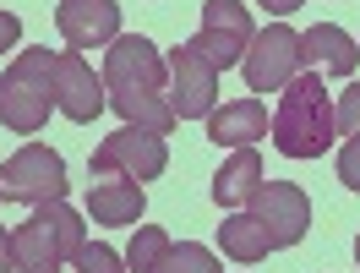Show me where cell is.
<instances>
[{"label":"cell","instance_id":"obj_12","mask_svg":"<svg viewBox=\"0 0 360 273\" xmlns=\"http://www.w3.org/2000/svg\"><path fill=\"white\" fill-rule=\"evenodd\" d=\"M55 27L66 49H110L120 39V6L115 0H60L55 6Z\"/></svg>","mask_w":360,"mask_h":273},{"label":"cell","instance_id":"obj_5","mask_svg":"<svg viewBox=\"0 0 360 273\" xmlns=\"http://www.w3.org/2000/svg\"><path fill=\"white\" fill-rule=\"evenodd\" d=\"M0 197L6 203H27V208L66 203V159L55 148H44V142L17 148L11 159L0 164Z\"/></svg>","mask_w":360,"mask_h":273},{"label":"cell","instance_id":"obj_13","mask_svg":"<svg viewBox=\"0 0 360 273\" xmlns=\"http://www.w3.org/2000/svg\"><path fill=\"white\" fill-rule=\"evenodd\" d=\"M355 61H360V49L338 23H311L300 33V71H316V77H355Z\"/></svg>","mask_w":360,"mask_h":273},{"label":"cell","instance_id":"obj_22","mask_svg":"<svg viewBox=\"0 0 360 273\" xmlns=\"http://www.w3.org/2000/svg\"><path fill=\"white\" fill-rule=\"evenodd\" d=\"M338 181L360 197V136H344V148H338Z\"/></svg>","mask_w":360,"mask_h":273},{"label":"cell","instance_id":"obj_2","mask_svg":"<svg viewBox=\"0 0 360 273\" xmlns=\"http://www.w3.org/2000/svg\"><path fill=\"white\" fill-rule=\"evenodd\" d=\"M268 136L284 159H322L333 148L338 120H333V99H328L316 71H295L290 82H284L278 110L268 120Z\"/></svg>","mask_w":360,"mask_h":273},{"label":"cell","instance_id":"obj_15","mask_svg":"<svg viewBox=\"0 0 360 273\" xmlns=\"http://www.w3.org/2000/svg\"><path fill=\"white\" fill-rule=\"evenodd\" d=\"M262 186V153L257 148H235L224 159V170L213 175V203L219 208H246Z\"/></svg>","mask_w":360,"mask_h":273},{"label":"cell","instance_id":"obj_11","mask_svg":"<svg viewBox=\"0 0 360 273\" xmlns=\"http://www.w3.org/2000/svg\"><path fill=\"white\" fill-rule=\"evenodd\" d=\"M110 104V93H104V77H93L88 55H77V49H60L55 55V110L77 120V126H88L98 120Z\"/></svg>","mask_w":360,"mask_h":273},{"label":"cell","instance_id":"obj_10","mask_svg":"<svg viewBox=\"0 0 360 273\" xmlns=\"http://www.w3.org/2000/svg\"><path fill=\"white\" fill-rule=\"evenodd\" d=\"M240 71H246V88L251 93H284V82L300 71V33H295L290 23L262 27V33L251 39Z\"/></svg>","mask_w":360,"mask_h":273},{"label":"cell","instance_id":"obj_20","mask_svg":"<svg viewBox=\"0 0 360 273\" xmlns=\"http://www.w3.org/2000/svg\"><path fill=\"white\" fill-rule=\"evenodd\" d=\"M77 273H126V257L115 246H104V241H88V246L77 251V262H71Z\"/></svg>","mask_w":360,"mask_h":273},{"label":"cell","instance_id":"obj_6","mask_svg":"<svg viewBox=\"0 0 360 273\" xmlns=\"http://www.w3.org/2000/svg\"><path fill=\"white\" fill-rule=\"evenodd\" d=\"M169 164V148L158 132H142V126H120L110 132L98 148H93V175L98 181H158Z\"/></svg>","mask_w":360,"mask_h":273},{"label":"cell","instance_id":"obj_16","mask_svg":"<svg viewBox=\"0 0 360 273\" xmlns=\"http://www.w3.org/2000/svg\"><path fill=\"white\" fill-rule=\"evenodd\" d=\"M142 208H148V197H142V186H136V181H98L88 191L93 224H136Z\"/></svg>","mask_w":360,"mask_h":273},{"label":"cell","instance_id":"obj_18","mask_svg":"<svg viewBox=\"0 0 360 273\" xmlns=\"http://www.w3.org/2000/svg\"><path fill=\"white\" fill-rule=\"evenodd\" d=\"M164 251H169V235H164V229L158 224H136L131 246H126V273H158Z\"/></svg>","mask_w":360,"mask_h":273},{"label":"cell","instance_id":"obj_3","mask_svg":"<svg viewBox=\"0 0 360 273\" xmlns=\"http://www.w3.org/2000/svg\"><path fill=\"white\" fill-rule=\"evenodd\" d=\"M88 246V229L77 219V208L44 203L33 208L22 224L11 229V251L22 273H66V262H77V251Z\"/></svg>","mask_w":360,"mask_h":273},{"label":"cell","instance_id":"obj_7","mask_svg":"<svg viewBox=\"0 0 360 273\" xmlns=\"http://www.w3.org/2000/svg\"><path fill=\"white\" fill-rule=\"evenodd\" d=\"M251 39H257V27H251V11L240 0H202V27H197L191 49H197L213 71L240 66Z\"/></svg>","mask_w":360,"mask_h":273},{"label":"cell","instance_id":"obj_9","mask_svg":"<svg viewBox=\"0 0 360 273\" xmlns=\"http://www.w3.org/2000/svg\"><path fill=\"white\" fill-rule=\"evenodd\" d=\"M246 213L268 229L273 251L306 241V229H311V197H306L295 181H262V186H257V197L246 203Z\"/></svg>","mask_w":360,"mask_h":273},{"label":"cell","instance_id":"obj_19","mask_svg":"<svg viewBox=\"0 0 360 273\" xmlns=\"http://www.w3.org/2000/svg\"><path fill=\"white\" fill-rule=\"evenodd\" d=\"M158 273H224V268H219V257H213L207 246H197V241H180V246L169 241Z\"/></svg>","mask_w":360,"mask_h":273},{"label":"cell","instance_id":"obj_24","mask_svg":"<svg viewBox=\"0 0 360 273\" xmlns=\"http://www.w3.org/2000/svg\"><path fill=\"white\" fill-rule=\"evenodd\" d=\"M0 273H17V251H11V235L0 224Z\"/></svg>","mask_w":360,"mask_h":273},{"label":"cell","instance_id":"obj_8","mask_svg":"<svg viewBox=\"0 0 360 273\" xmlns=\"http://www.w3.org/2000/svg\"><path fill=\"white\" fill-rule=\"evenodd\" d=\"M164 66H169V93L164 99H169L175 120H207V115L219 110V71L207 66L191 44L169 49Z\"/></svg>","mask_w":360,"mask_h":273},{"label":"cell","instance_id":"obj_23","mask_svg":"<svg viewBox=\"0 0 360 273\" xmlns=\"http://www.w3.org/2000/svg\"><path fill=\"white\" fill-rule=\"evenodd\" d=\"M17 44H22V23H17V11H0V55L17 49Z\"/></svg>","mask_w":360,"mask_h":273},{"label":"cell","instance_id":"obj_26","mask_svg":"<svg viewBox=\"0 0 360 273\" xmlns=\"http://www.w3.org/2000/svg\"><path fill=\"white\" fill-rule=\"evenodd\" d=\"M355 262H360V235H355Z\"/></svg>","mask_w":360,"mask_h":273},{"label":"cell","instance_id":"obj_25","mask_svg":"<svg viewBox=\"0 0 360 273\" xmlns=\"http://www.w3.org/2000/svg\"><path fill=\"white\" fill-rule=\"evenodd\" d=\"M257 6H268L273 17H290V11H300V6H306V0H257Z\"/></svg>","mask_w":360,"mask_h":273},{"label":"cell","instance_id":"obj_14","mask_svg":"<svg viewBox=\"0 0 360 273\" xmlns=\"http://www.w3.org/2000/svg\"><path fill=\"white\" fill-rule=\"evenodd\" d=\"M268 120L273 115L257 99H235V104L207 115V142H219V148H257L268 136Z\"/></svg>","mask_w":360,"mask_h":273},{"label":"cell","instance_id":"obj_1","mask_svg":"<svg viewBox=\"0 0 360 273\" xmlns=\"http://www.w3.org/2000/svg\"><path fill=\"white\" fill-rule=\"evenodd\" d=\"M104 93H110V110L126 120V126H142V132L169 136L180 126L175 110H169V66L158 55L153 39L142 33H120L110 49H104Z\"/></svg>","mask_w":360,"mask_h":273},{"label":"cell","instance_id":"obj_17","mask_svg":"<svg viewBox=\"0 0 360 273\" xmlns=\"http://www.w3.org/2000/svg\"><path fill=\"white\" fill-rule=\"evenodd\" d=\"M219 246H224V257H235V262H262L273 251V241H268V229L257 224L251 213H229L224 224H219Z\"/></svg>","mask_w":360,"mask_h":273},{"label":"cell","instance_id":"obj_21","mask_svg":"<svg viewBox=\"0 0 360 273\" xmlns=\"http://www.w3.org/2000/svg\"><path fill=\"white\" fill-rule=\"evenodd\" d=\"M333 120H338V136H360V82H349V88L338 93Z\"/></svg>","mask_w":360,"mask_h":273},{"label":"cell","instance_id":"obj_4","mask_svg":"<svg viewBox=\"0 0 360 273\" xmlns=\"http://www.w3.org/2000/svg\"><path fill=\"white\" fill-rule=\"evenodd\" d=\"M55 110V55L49 49H17V61L0 77V126L33 136L49 126Z\"/></svg>","mask_w":360,"mask_h":273}]
</instances>
